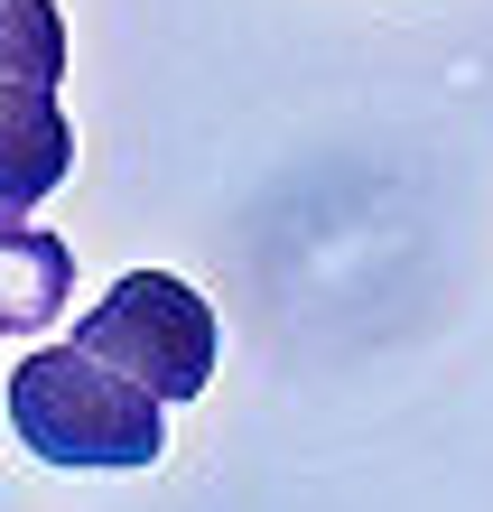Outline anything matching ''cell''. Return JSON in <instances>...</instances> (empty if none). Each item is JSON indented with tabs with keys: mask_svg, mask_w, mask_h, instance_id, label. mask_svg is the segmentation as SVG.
Wrapping results in <instances>:
<instances>
[{
	"mask_svg": "<svg viewBox=\"0 0 493 512\" xmlns=\"http://www.w3.org/2000/svg\"><path fill=\"white\" fill-rule=\"evenodd\" d=\"M10 429L47 466H159V447H168L159 401L75 345H47L10 373Z\"/></svg>",
	"mask_w": 493,
	"mask_h": 512,
	"instance_id": "obj_1",
	"label": "cell"
},
{
	"mask_svg": "<svg viewBox=\"0 0 493 512\" xmlns=\"http://www.w3.org/2000/svg\"><path fill=\"white\" fill-rule=\"evenodd\" d=\"M75 354H94L103 373L140 382L149 401H196L214 382V308L177 280V270H121L103 308L75 317Z\"/></svg>",
	"mask_w": 493,
	"mask_h": 512,
	"instance_id": "obj_2",
	"label": "cell"
},
{
	"mask_svg": "<svg viewBox=\"0 0 493 512\" xmlns=\"http://www.w3.org/2000/svg\"><path fill=\"white\" fill-rule=\"evenodd\" d=\"M75 168V131L56 112L47 84H0V215H28L66 187Z\"/></svg>",
	"mask_w": 493,
	"mask_h": 512,
	"instance_id": "obj_3",
	"label": "cell"
},
{
	"mask_svg": "<svg viewBox=\"0 0 493 512\" xmlns=\"http://www.w3.org/2000/svg\"><path fill=\"white\" fill-rule=\"evenodd\" d=\"M75 298V252L28 215H0V336H38Z\"/></svg>",
	"mask_w": 493,
	"mask_h": 512,
	"instance_id": "obj_4",
	"label": "cell"
},
{
	"mask_svg": "<svg viewBox=\"0 0 493 512\" xmlns=\"http://www.w3.org/2000/svg\"><path fill=\"white\" fill-rule=\"evenodd\" d=\"M66 75V19L56 0H0V84H47Z\"/></svg>",
	"mask_w": 493,
	"mask_h": 512,
	"instance_id": "obj_5",
	"label": "cell"
}]
</instances>
